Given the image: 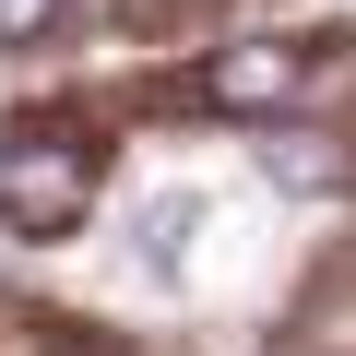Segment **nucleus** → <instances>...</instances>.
I'll return each instance as SVG.
<instances>
[{
  "instance_id": "obj_1",
  "label": "nucleus",
  "mask_w": 356,
  "mask_h": 356,
  "mask_svg": "<svg viewBox=\"0 0 356 356\" xmlns=\"http://www.w3.org/2000/svg\"><path fill=\"white\" fill-rule=\"evenodd\" d=\"M95 202V143H24L13 166H0V214H13V238H72Z\"/></svg>"
},
{
  "instance_id": "obj_2",
  "label": "nucleus",
  "mask_w": 356,
  "mask_h": 356,
  "mask_svg": "<svg viewBox=\"0 0 356 356\" xmlns=\"http://www.w3.org/2000/svg\"><path fill=\"white\" fill-rule=\"evenodd\" d=\"M202 95H214V107L273 119V107H297V95H309V48H297V36H238V48H214V60H202Z\"/></svg>"
},
{
  "instance_id": "obj_3",
  "label": "nucleus",
  "mask_w": 356,
  "mask_h": 356,
  "mask_svg": "<svg viewBox=\"0 0 356 356\" xmlns=\"http://www.w3.org/2000/svg\"><path fill=\"white\" fill-rule=\"evenodd\" d=\"M261 154H273L285 191H344V154H332V143H309V131H285V143H261Z\"/></svg>"
},
{
  "instance_id": "obj_4",
  "label": "nucleus",
  "mask_w": 356,
  "mask_h": 356,
  "mask_svg": "<svg viewBox=\"0 0 356 356\" xmlns=\"http://www.w3.org/2000/svg\"><path fill=\"white\" fill-rule=\"evenodd\" d=\"M191 226H202V202H191V191H166V202L143 214V261H154V273H178V250H191Z\"/></svg>"
},
{
  "instance_id": "obj_5",
  "label": "nucleus",
  "mask_w": 356,
  "mask_h": 356,
  "mask_svg": "<svg viewBox=\"0 0 356 356\" xmlns=\"http://www.w3.org/2000/svg\"><path fill=\"white\" fill-rule=\"evenodd\" d=\"M48 24H60V0H0V48H36Z\"/></svg>"
}]
</instances>
